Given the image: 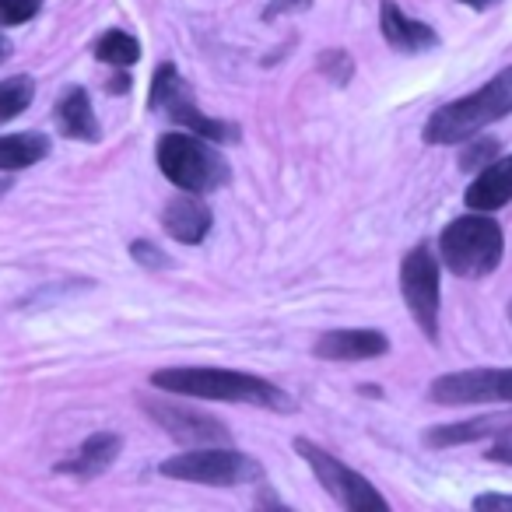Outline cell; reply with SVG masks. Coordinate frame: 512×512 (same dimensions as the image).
I'll list each match as a JSON object with an SVG mask.
<instances>
[{"mask_svg": "<svg viewBox=\"0 0 512 512\" xmlns=\"http://www.w3.org/2000/svg\"><path fill=\"white\" fill-rule=\"evenodd\" d=\"M130 256H134L141 267H148V271H162V267H165V253L155 246V242H148V239L130 242Z\"/></svg>", "mask_w": 512, "mask_h": 512, "instance_id": "cell-23", "label": "cell"}, {"mask_svg": "<svg viewBox=\"0 0 512 512\" xmlns=\"http://www.w3.org/2000/svg\"><path fill=\"white\" fill-rule=\"evenodd\" d=\"M8 190H11V179L0 176V197H4V193H8Z\"/></svg>", "mask_w": 512, "mask_h": 512, "instance_id": "cell-29", "label": "cell"}, {"mask_svg": "<svg viewBox=\"0 0 512 512\" xmlns=\"http://www.w3.org/2000/svg\"><path fill=\"white\" fill-rule=\"evenodd\" d=\"M439 249L456 278H484V274H491L502 264L505 235L495 218H488L484 211H474L449 221L446 232L439 235Z\"/></svg>", "mask_w": 512, "mask_h": 512, "instance_id": "cell-3", "label": "cell"}, {"mask_svg": "<svg viewBox=\"0 0 512 512\" xmlns=\"http://www.w3.org/2000/svg\"><path fill=\"white\" fill-rule=\"evenodd\" d=\"M8 53H11V46L4 43V36H0V57H8Z\"/></svg>", "mask_w": 512, "mask_h": 512, "instance_id": "cell-30", "label": "cell"}, {"mask_svg": "<svg viewBox=\"0 0 512 512\" xmlns=\"http://www.w3.org/2000/svg\"><path fill=\"white\" fill-rule=\"evenodd\" d=\"M120 449H123V439L116 432H95L92 439L81 442V449L71 460L57 463V474H71V477H81V481H85V477H99L113 467Z\"/></svg>", "mask_w": 512, "mask_h": 512, "instance_id": "cell-15", "label": "cell"}, {"mask_svg": "<svg viewBox=\"0 0 512 512\" xmlns=\"http://www.w3.org/2000/svg\"><path fill=\"white\" fill-rule=\"evenodd\" d=\"M495 148H498L495 141L474 144V151H470V155H463V169H477V162H488V158L495 155Z\"/></svg>", "mask_w": 512, "mask_h": 512, "instance_id": "cell-27", "label": "cell"}, {"mask_svg": "<svg viewBox=\"0 0 512 512\" xmlns=\"http://www.w3.org/2000/svg\"><path fill=\"white\" fill-rule=\"evenodd\" d=\"M400 292H404V302L421 334L428 341H439V264L428 253V246H418L404 256V264H400Z\"/></svg>", "mask_w": 512, "mask_h": 512, "instance_id": "cell-8", "label": "cell"}, {"mask_svg": "<svg viewBox=\"0 0 512 512\" xmlns=\"http://www.w3.org/2000/svg\"><path fill=\"white\" fill-rule=\"evenodd\" d=\"M390 351V341L379 330H330L313 344V355L323 362H369L383 358Z\"/></svg>", "mask_w": 512, "mask_h": 512, "instance_id": "cell-11", "label": "cell"}, {"mask_svg": "<svg viewBox=\"0 0 512 512\" xmlns=\"http://www.w3.org/2000/svg\"><path fill=\"white\" fill-rule=\"evenodd\" d=\"M162 477L172 481H190V484H211V488H232V484L256 481L264 474V467L253 456L239 453V449L225 446H197L190 453H179L158 467Z\"/></svg>", "mask_w": 512, "mask_h": 512, "instance_id": "cell-5", "label": "cell"}, {"mask_svg": "<svg viewBox=\"0 0 512 512\" xmlns=\"http://www.w3.org/2000/svg\"><path fill=\"white\" fill-rule=\"evenodd\" d=\"M306 8H313V0H271V4H267V11H264V18H267V22H274V18L295 15V11H306Z\"/></svg>", "mask_w": 512, "mask_h": 512, "instance_id": "cell-24", "label": "cell"}, {"mask_svg": "<svg viewBox=\"0 0 512 512\" xmlns=\"http://www.w3.org/2000/svg\"><path fill=\"white\" fill-rule=\"evenodd\" d=\"M512 414H484V418H470L460 425H439L425 432V446L432 449H449V446H467V442L495 439V435L509 432Z\"/></svg>", "mask_w": 512, "mask_h": 512, "instance_id": "cell-16", "label": "cell"}, {"mask_svg": "<svg viewBox=\"0 0 512 512\" xmlns=\"http://www.w3.org/2000/svg\"><path fill=\"white\" fill-rule=\"evenodd\" d=\"M295 453L313 467V474L320 477L323 488H327L348 512H390V502H386L358 470H351L348 463L330 456L323 446H316V442H309V439H295Z\"/></svg>", "mask_w": 512, "mask_h": 512, "instance_id": "cell-7", "label": "cell"}, {"mask_svg": "<svg viewBox=\"0 0 512 512\" xmlns=\"http://www.w3.org/2000/svg\"><path fill=\"white\" fill-rule=\"evenodd\" d=\"M474 509H481V512H495V509H502V512H512V495H477L474 498Z\"/></svg>", "mask_w": 512, "mask_h": 512, "instance_id": "cell-26", "label": "cell"}, {"mask_svg": "<svg viewBox=\"0 0 512 512\" xmlns=\"http://www.w3.org/2000/svg\"><path fill=\"white\" fill-rule=\"evenodd\" d=\"M46 155H50V137L36 134V130L0 137V172L29 169V165L43 162Z\"/></svg>", "mask_w": 512, "mask_h": 512, "instance_id": "cell-18", "label": "cell"}, {"mask_svg": "<svg viewBox=\"0 0 512 512\" xmlns=\"http://www.w3.org/2000/svg\"><path fill=\"white\" fill-rule=\"evenodd\" d=\"M512 113V67L481 85L467 99L446 102L432 113L425 123V141L428 144H463L477 137L484 127L498 123L502 116Z\"/></svg>", "mask_w": 512, "mask_h": 512, "instance_id": "cell-2", "label": "cell"}, {"mask_svg": "<svg viewBox=\"0 0 512 512\" xmlns=\"http://www.w3.org/2000/svg\"><path fill=\"white\" fill-rule=\"evenodd\" d=\"M316 71H320L330 85L344 88V85H351V78H355V60H351V53H344V50H323L320 60H316Z\"/></svg>", "mask_w": 512, "mask_h": 512, "instance_id": "cell-21", "label": "cell"}, {"mask_svg": "<svg viewBox=\"0 0 512 512\" xmlns=\"http://www.w3.org/2000/svg\"><path fill=\"white\" fill-rule=\"evenodd\" d=\"M379 29H383L386 43L397 53H425V50H432V46H439V36H435L432 25L407 18L393 0L379 4Z\"/></svg>", "mask_w": 512, "mask_h": 512, "instance_id": "cell-12", "label": "cell"}, {"mask_svg": "<svg viewBox=\"0 0 512 512\" xmlns=\"http://www.w3.org/2000/svg\"><path fill=\"white\" fill-rule=\"evenodd\" d=\"M151 386L172 393V397L253 404L264 411H295L292 397L281 386L239 369H158L151 376Z\"/></svg>", "mask_w": 512, "mask_h": 512, "instance_id": "cell-1", "label": "cell"}, {"mask_svg": "<svg viewBox=\"0 0 512 512\" xmlns=\"http://www.w3.org/2000/svg\"><path fill=\"white\" fill-rule=\"evenodd\" d=\"M53 120H57L60 134L71 137V141H99L102 137L85 88H67L57 99V106H53Z\"/></svg>", "mask_w": 512, "mask_h": 512, "instance_id": "cell-17", "label": "cell"}, {"mask_svg": "<svg viewBox=\"0 0 512 512\" xmlns=\"http://www.w3.org/2000/svg\"><path fill=\"white\" fill-rule=\"evenodd\" d=\"M137 57H141V46H137V39L130 36V32H106V36L95 43V60H99V64L127 71V67L137 64Z\"/></svg>", "mask_w": 512, "mask_h": 512, "instance_id": "cell-19", "label": "cell"}, {"mask_svg": "<svg viewBox=\"0 0 512 512\" xmlns=\"http://www.w3.org/2000/svg\"><path fill=\"white\" fill-rule=\"evenodd\" d=\"M214 225V214L207 204H200L197 197H176L169 200V207L162 211V228L183 246H197L207 239Z\"/></svg>", "mask_w": 512, "mask_h": 512, "instance_id": "cell-14", "label": "cell"}, {"mask_svg": "<svg viewBox=\"0 0 512 512\" xmlns=\"http://www.w3.org/2000/svg\"><path fill=\"white\" fill-rule=\"evenodd\" d=\"M428 397L442 407L453 404H512V369H467L439 376Z\"/></svg>", "mask_w": 512, "mask_h": 512, "instance_id": "cell-9", "label": "cell"}, {"mask_svg": "<svg viewBox=\"0 0 512 512\" xmlns=\"http://www.w3.org/2000/svg\"><path fill=\"white\" fill-rule=\"evenodd\" d=\"M32 99H36V81H32L29 74L0 81V123L22 116L25 109L32 106Z\"/></svg>", "mask_w": 512, "mask_h": 512, "instance_id": "cell-20", "label": "cell"}, {"mask_svg": "<svg viewBox=\"0 0 512 512\" xmlns=\"http://www.w3.org/2000/svg\"><path fill=\"white\" fill-rule=\"evenodd\" d=\"M488 460L509 463V467H512V428H509V432H502V435H495V446L488 449Z\"/></svg>", "mask_w": 512, "mask_h": 512, "instance_id": "cell-25", "label": "cell"}, {"mask_svg": "<svg viewBox=\"0 0 512 512\" xmlns=\"http://www.w3.org/2000/svg\"><path fill=\"white\" fill-rule=\"evenodd\" d=\"M141 407L165 435H172L183 446H225L228 442L225 421L211 418L197 407L172 404V400H141Z\"/></svg>", "mask_w": 512, "mask_h": 512, "instance_id": "cell-10", "label": "cell"}, {"mask_svg": "<svg viewBox=\"0 0 512 512\" xmlns=\"http://www.w3.org/2000/svg\"><path fill=\"white\" fill-rule=\"evenodd\" d=\"M460 4H467V8H477V11H488V8H495L498 0H460Z\"/></svg>", "mask_w": 512, "mask_h": 512, "instance_id": "cell-28", "label": "cell"}, {"mask_svg": "<svg viewBox=\"0 0 512 512\" xmlns=\"http://www.w3.org/2000/svg\"><path fill=\"white\" fill-rule=\"evenodd\" d=\"M463 200H467L470 211H484V214L509 204L512 200V155L491 162L488 169H477L474 183L467 186Z\"/></svg>", "mask_w": 512, "mask_h": 512, "instance_id": "cell-13", "label": "cell"}, {"mask_svg": "<svg viewBox=\"0 0 512 512\" xmlns=\"http://www.w3.org/2000/svg\"><path fill=\"white\" fill-rule=\"evenodd\" d=\"M158 169L186 193H211L228 179V165L214 141L200 134L158 137Z\"/></svg>", "mask_w": 512, "mask_h": 512, "instance_id": "cell-4", "label": "cell"}, {"mask_svg": "<svg viewBox=\"0 0 512 512\" xmlns=\"http://www.w3.org/2000/svg\"><path fill=\"white\" fill-rule=\"evenodd\" d=\"M509 320H512V306H509Z\"/></svg>", "mask_w": 512, "mask_h": 512, "instance_id": "cell-31", "label": "cell"}, {"mask_svg": "<svg viewBox=\"0 0 512 512\" xmlns=\"http://www.w3.org/2000/svg\"><path fill=\"white\" fill-rule=\"evenodd\" d=\"M43 0H0V25H25L39 15Z\"/></svg>", "mask_w": 512, "mask_h": 512, "instance_id": "cell-22", "label": "cell"}, {"mask_svg": "<svg viewBox=\"0 0 512 512\" xmlns=\"http://www.w3.org/2000/svg\"><path fill=\"white\" fill-rule=\"evenodd\" d=\"M148 106L155 109V113H165L172 123L186 127L190 134H200L214 144H225V141H235V137H239V130H235L232 123H221V120H214V116L200 113L190 88H186V81L179 78V71L172 64H162L155 71Z\"/></svg>", "mask_w": 512, "mask_h": 512, "instance_id": "cell-6", "label": "cell"}]
</instances>
